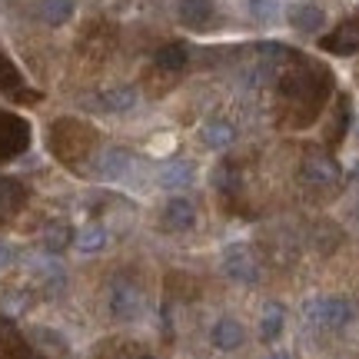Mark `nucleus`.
I'll list each match as a JSON object with an SVG mask.
<instances>
[{"instance_id":"obj_23","label":"nucleus","mask_w":359,"mask_h":359,"mask_svg":"<svg viewBox=\"0 0 359 359\" xmlns=\"http://www.w3.org/2000/svg\"><path fill=\"white\" fill-rule=\"evenodd\" d=\"M100 170L107 173V177H123V173L130 170V156L123 154V150H110V154L103 156Z\"/></svg>"},{"instance_id":"obj_19","label":"nucleus","mask_w":359,"mask_h":359,"mask_svg":"<svg viewBox=\"0 0 359 359\" xmlns=\"http://www.w3.org/2000/svg\"><path fill=\"white\" fill-rule=\"evenodd\" d=\"M233 137H236V130H233L230 123H223V120H210V123L200 130V140H203L210 150H226L233 143Z\"/></svg>"},{"instance_id":"obj_12","label":"nucleus","mask_w":359,"mask_h":359,"mask_svg":"<svg viewBox=\"0 0 359 359\" xmlns=\"http://www.w3.org/2000/svg\"><path fill=\"white\" fill-rule=\"evenodd\" d=\"M187 64H190V50H187V43H180V40L163 43V47L154 53V67L160 74H180V70H187Z\"/></svg>"},{"instance_id":"obj_6","label":"nucleus","mask_w":359,"mask_h":359,"mask_svg":"<svg viewBox=\"0 0 359 359\" xmlns=\"http://www.w3.org/2000/svg\"><path fill=\"white\" fill-rule=\"evenodd\" d=\"M320 47L326 53H336V57H353V53H359V13H353V17L343 20L336 30H330V34L320 40Z\"/></svg>"},{"instance_id":"obj_7","label":"nucleus","mask_w":359,"mask_h":359,"mask_svg":"<svg viewBox=\"0 0 359 359\" xmlns=\"http://www.w3.org/2000/svg\"><path fill=\"white\" fill-rule=\"evenodd\" d=\"M303 180L309 187H333L336 180L343 177V170L330 154H306L303 156V167H299Z\"/></svg>"},{"instance_id":"obj_16","label":"nucleus","mask_w":359,"mask_h":359,"mask_svg":"<svg viewBox=\"0 0 359 359\" xmlns=\"http://www.w3.org/2000/svg\"><path fill=\"white\" fill-rule=\"evenodd\" d=\"M110 309H114V316L120 320H133L137 316V309H140V293L133 290V286H116L114 296H110Z\"/></svg>"},{"instance_id":"obj_21","label":"nucleus","mask_w":359,"mask_h":359,"mask_svg":"<svg viewBox=\"0 0 359 359\" xmlns=\"http://www.w3.org/2000/svg\"><path fill=\"white\" fill-rule=\"evenodd\" d=\"M283 323H286V316H283L280 303H266L263 320H259V336H263L266 343H276V339L283 336Z\"/></svg>"},{"instance_id":"obj_4","label":"nucleus","mask_w":359,"mask_h":359,"mask_svg":"<svg viewBox=\"0 0 359 359\" xmlns=\"http://www.w3.org/2000/svg\"><path fill=\"white\" fill-rule=\"evenodd\" d=\"M353 316H356V309L343 296H320V299L306 303V320L323 330H343L353 323Z\"/></svg>"},{"instance_id":"obj_14","label":"nucleus","mask_w":359,"mask_h":359,"mask_svg":"<svg viewBox=\"0 0 359 359\" xmlns=\"http://www.w3.org/2000/svg\"><path fill=\"white\" fill-rule=\"evenodd\" d=\"M177 13H180V20H183L187 27H193V30H203V27L213 20L217 7H213V0H180Z\"/></svg>"},{"instance_id":"obj_9","label":"nucleus","mask_w":359,"mask_h":359,"mask_svg":"<svg viewBox=\"0 0 359 359\" xmlns=\"http://www.w3.org/2000/svg\"><path fill=\"white\" fill-rule=\"evenodd\" d=\"M30 200V190H27L24 180L17 177H0V223L13 219Z\"/></svg>"},{"instance_id":"obj_5","label":"nucleus","mask_w":359,"mask_h":359,"mask_svg":"<svg viewBox=\"0 0 359 359\" xmlns=\"http://www.w3.org/2000/svg\"><path fill=\"white\" fill-rule=\"evenodd\" d=\"M223 273L230 276V280H236V283H257V276H259V266H257V257H253V250L250 246H243V243H236V246H230L226 253H223Z\"/></svg>"},{"instance_id":"obj_1","label":"nucleus","mask_w":359,"mask_h":359,"mask_svg":"<svg viewBox=\"0 0 359 359\" xmlns=\"http://www.w3.org/2000/svg\"><path fill=\"white\" fill-rule=\"evenodd\" d=\"M276 90H280V100L286 103V123L290 127H309L320 116L323 103L333 93V74L323 64L303 60L296 53L290 64H283Z\"/></svg>"},{"instance_id":"obj_22","label":"nucleus","mask_w":359,"mask_h":359,"mask_svg":"<svg viewBox=\"0 0 359 359\" xmlns=\"http://www.w3.org/2000/svg\"><path fill=\"white\" fill-rule=\"evenodd\" d=\"M193 173H196V170H193V163H183V160H180V163H170V167L163 170V180H160V183H163V187H170V190H173V187H190Z\"/></svg>"},{"instance_id":"obj_13","label":"nucleus","mask_w":359,"mask_h":359,"mask_svg":"<svg viewBox=\"0 0 359 359\" xmlns=\"http://www.w3.org/2000/svg\"><path fill=\"white\" fill-rule=\"evenodd\" d=\"M323 24H326V13L316 4H296V7H290V27L299 30V34H320Z\"/></svg>"},{"instance_id":"obj_17","label":"nucleus","mask_w":359,"mask_h":359,"mask_svg":"<svg viewBox=\"0 0 359 359\" xmlns=\"http://www.w3.org/2000/svg\"><path fill=\"white\" fill-rule=\"evenodd\" d=\"M349 120H353V107H349V97L346 93H339V100H336V110H333V127L326 130V143L336 147V143H343L349 130Z\"/></svg>"},{"instance_id":"obj_28","label":"nucleus","mask_w":359,"mask_h":359,"mask_svg":"<svg viewBox=\"0 0 359 359\" xmlns=\"http://www.w3.org/2000/svg\"><path fill=\"white\" fill-rule=\"evenodd\" d=\"M269 359H290V356H286V353H276V356H269Z\"/></svg>"},{"instance_id":"obj_27","label":"nucleus","mask_w":359,"mask_h":359,"mask_svg":"<svg viewBox=\"0 0 359 359\" xmlns=\"http://www.w3.org/2000/svg\"><path fill=\"white\" fill-rule=\"evenodd\" d=\"M0 263H7V246L0 243Z\"/></svg>"},{"instance_id":"obj_25","label":"nucleus","mask_w":359,"mask_h":359,"mask_svg":"<svg viewBox=\"0 0 359 359\" xmlns=\"http://www.w3.org/2000/svg\"><path fill=\"white\" fill-rule=\"evenodd\" d=\"M103 243H107V233H103L100 226H90V230L80 236V250H83V253H93V250H100Z\"/></svg>"},{"instance_id":"obj_11","label":"nucleus","mask_w":359,"mask_h":359,"mask_svg":"<svg viewBox=\"0 0 359 359\" xmlns=\"http://www.w3.org/2000/svg\"><path fill=\"white\" fill-rule=\"evenodd\" d=\"M163 226L167 230H193L196 226V206H193V200H187V196H173L167 203V210H163Z\"/></svg>"},{"instance_id":"obj_2","label":"nucleus","mask_w":359,"mask_h":359,"mask_svg":"<svg viewBox=\"0 0 359 359\" xmlns=\"http://www.w3.org/2000/svg\"><path fill=\"white\" fill-rule=\"evenodd\" d=\"M47 143H50V154L64 163V167L77 170L97 147V133L83 123V120H70V116H60L53 120L50 133H47Z\"/></svg>"},{"instance_id":"obj_8","label":"nucleus","mask_w":359,"mask_h":359,"mask_svg":"<svg viewBox=\"0 0 359 359\" xmlns=\"http://www.w3.org/2000/svg\"><path fill=\"white\" fill-rule=\"evenodd\" d=\"M0 93H7V97H13V100H27V103H34L40 97L37 90L27 87L24 74L17 70V64H13L4 50H0Z\"/></svg>"},{"instance_id":"obj_24","label":"nucleus","mask_w":359,"mask_h":359,"mask_svg":"<svg viewBox=\"0 0 359 359\" xmlns=\"http://www.w3.org/2000/svg\"><path fill=\"white\" fill-rule=\"evenodd\" d=\"M250 13L269 24V20H276V0H250Z\"/></svg>"},{"instance_id":"obj_10","label":"nucleus","mask_w":359,"mask_h":359,"mask_svg":"<svg viewBox=\"0 0 359 359\" xmlns=\"http://www.w3.org/2000/svg\"><path fill=\"white\" fill-rule=\"evenodd\" d=\"M210 343L219 349V353H233V349H240L246 343V330L240 320H233V316H223V320L213 323V330H210Z\"/></svg>"},{"instance_id":"obj_29","label":"nucleus","mask_w":359,"mask_h":359,"mask_svg":"<svg viewBox=\"0 0 359 359\" xmlns=\"http://www.w3.org/2000/svg\"><path fill=\"white\" fill-rule=\"evenodd\" d=\"M137 359H156V356H150V353H143V356H137Z\"/></svg>"},{"instance_id":"obj_20","label":"nucleus","mask_w":359,"mask_h":359,"mask_svg":"<svg viewBox=\"0 0 359 359\" xmlns=\"http://www.w3.org/2000/svg\"><path fill=\"white\" fill-rule=\"evenodd\" d=\"M40 20L43 24H50V27H60L67 24L70 17H74V0H40Z\"/></svg>"},{"instance_id":"obj_15","label":"nucleus","mask_w":359,"mask_h":359,"mask_svg":"<svg viewBox=\"0 0 359 359\" xmlns=\"http://www.w3.org/2000/svg\"><path fill=\"white\" fill-rule=\"evenodd\" d=\"M213 183L223 200H236L240 190H243V177H240V167L236 163H219L217 173H213Z\"/></svg>"},{"instance_id":"obj_18","label":"nucleus","mask_w":359,"mask_h":359,"mask_svg":"<svg viewBox=\"0 0 359 359\" xmlns=\"http://www.w3.org/2000/svg\"><path fill=\"white\" fill-rule=\"evenodd\" d=\"M133 103H137V90L133 87H114V90H107V93L97 97V107L107 110V114H123V110H130Z\"/></svg>"},{"instance_id":"obj_3","label":"nucleus","mask_w":359,"mask_h":359,"mask_svg":"<svg viewBox=\"0 0 359 359\" xmlns=\"http://www.w3.org/2000/svg\"><path fill=\"white\" fill-rule=\"evenodd\" d=\"M30 123H27L20 114H11V110H0V167L17 160L20 154H27L30 147Z\"/></svg>"},{"instance_id":"obj_26","label":"nucleus","mask_w":359,"mask_h":359,"mask_svg":"<svg viewBox=\"0 0 359 359\" xmlns=\"http://www.w3.org/2000/svg\"><path fill=\"white\" fill-rule=\"evenodd\" d=\"M67 240H70V233H67V226H53V233L47 236V246H50V250H64Z\"/></svg>"}]
</instances>
